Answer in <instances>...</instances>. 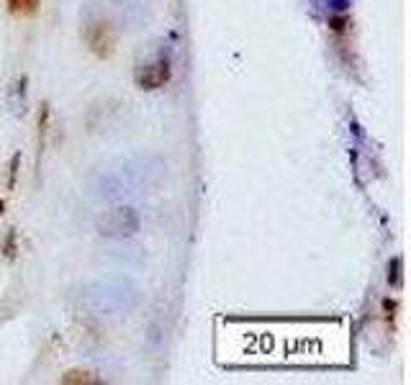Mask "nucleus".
<instances>
[{"label":"nucleus","instance_id":"nucleus-5","mask_svg":"<svg viewBox=\"0 0 411 385\" xmlns=\"http://www.w3.org/2000/svg\"><path fill=\"white\" fill-rule=\"evenodd\" d=\"M8 8L10 10H18V8H21V0H8Z\"/></svg>","mask_w":411,"mask_h":385},{"label":"nucleus","instance_id":"nucleus-3","mask_svg":"<svg viewBox=\"0 0 411 385\" xmlns=\"http://www.w3.org/2000/svg\"><path fill=\"white\" fill-rule=\"evenodd\" d=\"M87 47L93 49L95 57H111L113 47H116V36H113L111 26L95 21L87 26Z\"/></svg>","mask_w":411,"mask_h":385},{"label":"nucleus","instance_id":"nucleus-6","mask_svg":"<svg viewBox=\"0 0 411 385\" xmlns=\"http://www.w3.org/2000/svg\"><path fill=\"white\" fill-rule=\"evenodd\" d=\"M0 213H3V203H0Z\"/></svg>","mask_w":411,"mask_h":385},{"label":"nucleus","instance_id":"nucleus-2","mask_svg":"<svg viewBox=\"0 0 411 385\" xmlns=\"http://www.w3.org/2000/svg\"><path fill=\"white\" fill-rule=\"evenodd\" d=\"M134 80L142 90H159L170 80V62L167 59H154V62L139 64Z\"/></svg>","mask_w":411,"mask_h":385},{"label":"nucleus","instance_id":"nucleus-4","mask_svg":"<svg viewBox=\"0 0 411 385\" xmlns=\"http://www.w3.org/2000/svg\"><path fill=\"white\" fill-rule=\"evenodd\" d=\"M59 383L72 385V383H101V380H98L93 372H85V370H72V372H67V375L59 377Z\"/></svg>","mask_w":411,"mask_h":385},{"label":"nucleus","instance_id":"nucleus-1","mask_svg":"<svg viewBox=\"0 0 411 385\" xmlns=\"http://www.w3.org/2000/svg\"><path fill=\"white\" fill-rule=\"evenodd\" d=\"M98 231L108 239H129L139 231V213L131 205H116L98 219Z\"/></svg>","mask_w":411,"mask_h":385},{"label":"nucleus","instance_id":"nucleus-7","mask_svg":"<svg viewBox=\"0 0 411 385\" xmlns=\"http://www.w3.org/2000/svg\"><path fill=\"white\" fill-rule=\"evenodd\" d=\"M116 3H121V0H116Z\"/></svg>","mask_w":411,"mask_h":385}]
</instances>
